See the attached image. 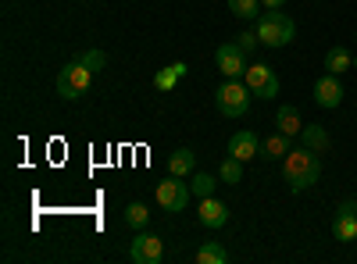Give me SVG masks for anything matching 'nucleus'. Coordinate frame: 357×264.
Wrapping results in <instances>:
<instances>
[{
	"instance_id": "obj_26",
	"label": "nucleus",
	"mask_w": 357,
	"mask_h": 264,
	"mask_svg": "<svg viewBox=\"0 0 357 264\" xmlns=\"http://www.w3.org/2000/svg\"><path fill=\"white\" fill-rule=\"evenodd\" d=\"M261 4H264V8H268V11H279V8H282V4H286V0H261Z\"/></svg>"
},
{
	"instance_id": "obj_25",
	"label": "nucleus",
	"mask_w": 357,
	"mask_h": 264,
	"mask_svg": "<svg viewBox=\"0 0 357 264\" xmlns=\"http://www.w3.org/2000/svg\"><path fill=\"white\" fill-rule=\"evenodd\" d=\"M236 43H240V50L250 57L257 47H261V40H257V33H250V29H247V33H240V36H236Z\"/></svg>"
},
{
	"instance_id": "obj_17",
	"label": "nucleus",
	"mask_w": 357,
	"mask_h": 264,
	"mask_svg": "<svg viewBox=\"0 0 357 264\" xmlns=\"http://www.w3.org/2000/svg\"><path fill=\"white\" fill-rule=\"evenodd\" d=\"M186 72H190V65H186V61H175V65H168V68H161V72L154 75V86H158L161 93H168V90H175V82L183 79Z\"/></svg>"
},
{
	"instance_id": "obj_27",
	"label": "nucleus",
	"mask_w": 357,
	"mask_h": 264,
	"mask_svg": "<svg viewBox=\"0 0 357 264\" xmlns=\"http://www.w3.org/2000/svg\"><path fill=\"white\" fill-rule=\"evenodd\" d=\"M354 211H357V208H354Z\"/></svg>"
},
{
	"instance_id": "obj_10",
	"label": "nucleus",
	"mask_w": 357,
	"mask_h": 264,
	"mask_svg": "<svg viewBox=\"0 0 357 264\" xmlns=\"http://www.w3.org/2000/svg\"><path fill=\"white\" fill-rule=\"evenodd\" d=\"M357 203H350V200H343L340 208H336V218H333V236L340 240V243H354L357 240Z\"/></svg>"
},
{
	"instance_id": "obj_9",
	"label": "nucleus",
	"mask_w": 357,
	"mask_h": 264,
	"mask_svg": "<svg viewBox=\"0 0 357 264\" xmlns=\"http://www.w3.org/2000/svg\"><path fill=\"white\" fill-rule=\"evenodd\" d=\"M314 104L325 107V111H336L343 104V86H340V75L325 72L318 82H314Z\"/></svg>"
},
{
	"instance_id": "obj_23",
	"label": "nucleus",
	"mask_w": 357,
	"mask_h": 264,
	"mask_svg": "<svg viewBox=\"0 0 357 264\" xmlns=\"http://www.w3.org/2000/svg\"><path fill=\"white\" fill-rule=\"evenodd\" d=\"M146 222H151V211H146L143 203H129V208H126V225H132V228H143Z\"/></svg>"
},
{
	"instance_id": "obj_6",
	"label": "nucleus",
	"mask_w": 357,
	"mask_h": 264,
	"mask_svg": "<svg viewBox=\"0 0 357 264\" xmlns=\"http://www.w3.org/2000/svg\"><path fill=\"white\" fill-rule=\"evenodd\" d=\"M243 82L250 86V93L261 97V100H275L279 97V75L272 65H250L243 72Z\"/></svg>"
},
{
	"instance_id": "obj_4",
	"label": "nucleus",
	"mask_w": 357,
	"mask_h": 264,
	"mask_svg": "<svg viewBox=\"0 0 357 264\" xmlns=\"http://www.w3.org/2000/svg\"><path fill=\"white\" fill-rule=\"evenodd\" d=\"M89 82H93V68H86L75 57V61H68L61 72H57V93H61L65 100H79L89 90Z\"/></svg>"
},
{
	"instance_id": "obj_18",
	"label": "nucleus",
	"mask_w": 357,
	"mask_h": 264,
	"mask_svg": "<svg viewBox=\"0 0 357 264\" xmlns=\"http://www.w3.org/2000/svg\"><path fill=\"white\" fill-rule=\"evenodd\" d=\"M350 65H354V57H350V50L347 47H329L325 50V68H329L333 75H343V72H350Z\"/></svg>"
},
{
	"instance_id": "obj_13",
	"label": "nucleus",
	"mask_w": 357,
	"mask_h": 264,
	"mask_svg": "<svg viewBox=\"0 0 357 264\" xmlns=\"http://www.w3.org/2000/svg\"><path fill=\"white\" fill-rule=\"evenodd\" d=\"M293 150V146H289V136L286 132H275V136H268L264 143H261V161H282L286 154Z\"/></svg>"
},
{
	"instance_id": "obj_24",
	"label": "nucleus",
	"mask_w": 357,
	"mask_h": 264,
	"mask_svg": "<svg viewBox=\"0 0 357 264\" xmlns=\"http://www.w3.org/2000/svg\"><path fill=\"white\" fill-rule=\"evenodd\" d=\"M79 61H82L86 68H93V72H100V68L107 65V54H104V50H86V54L79 57Z\"/></svg>"
},
{
	"instance_id": "obj_16",
	"label": "nucleus",
	"mask_w": 357,
	"mask_h": 264,
	"mask_svg": "<svg viewBox=\"0 0 357 264\" xmlns=\"http://www.w3.org/2000/svg\"><path fill=\"white\" fill-rule=\"evenodd\" d=\"M301 143L311 146L314 154H325V150L333 146V139H329V132H325V125H304V129H301Z\"/></svg>"
},
{
	"instance_id": "obj_12",
	"label": "nucleus",
	"mask_w": 357,
	"mask_h": 264,
	"mask_svg": "<svg viewBox=\"0 0 357 264\" xmlns=\"http://www.w3.org/2000/svg\"><path fill=\"white\" fill-rule=\"evenodd\" d=\"M197 218H200L204 228H222V225H229V208H225L222 200H215V196H204Z\"/></svg>"
},
{
	"instance_id": "obj_8",
	"label": "nucleus",
	"mask_w": 357,
	"mask_h": 264,
	"mask_svg": "<svg viewBox=\"0 0 357 264\" xmlns=\"http://www.w3.org/2000/svg\"><path fill=\"white\" fill-rule=\"evenodd\" d=\"M215 65H218V72L225 75V79H240L250 65H247V54L240 50V43H222L218 50H215Z\"/></svg>"
},
{
	"instance_id": "obj_5",
	"label": "nucleus",
	"mask_w": 357,
	"mask_h": 264,
	"mask_svg": "<svg viewBox=\"0 0 357 264\" xmlns=\"http://www.w3.org/2000/svg\"><path fill=\"white\" fill-rule=\"evenodd\" d=\"M158 203L168 211V215H178V211H186L190 208V200H193V189H190V183H183L178 175H168L165 183H158Z\"/></svg>"
},
{
	"instance_id": "obj_7",
	"label": "nucleus",
	"mask_w": 357,
	"mask_h": 264,
	"mask_svg": "<svg viewBox=\"0 0 357 264\" xmlns=\"http://www.w3.org/2000/svg\"><path fill=\"white\" fill-rule=\"evenodd\" d=\"M129 257L136 264H161L165 261V240L154 236V232H139L129 247Z\"/></svg>"
},
{
	"instance_id": "obj_19",
	"label": "nucleus",
	"mask_w": 357,
	"mask_h": 264,
	"mask_svg": "<svg viewBox=\"0 0 357 264\" xmlns=\"http://www.w3.org/2000/svg\"><path fill=\"white\" fill-rule=\"evenodd\" d=\"M193 261H197V264H225V261H229V250H225L222 243H215V240H207V243L197 247Z\"/></svg>"
},
{
	"instance_id": "obj_1",
	"label": "nucleus",
	"mask_w": 357,
	"mask_h": 264,
	"mask_svg": "<svg viewBox=\"0 0 357 264\" xmlns=\"http://www.w3.org/2000/svg\"><path fill=\"white\" fill-rule=\"evenodd\" d=\"M318 175H321V161L318 154L311 150V146H293V150L282 157V179L289 186V193H304L318 183Z\"/></svg>"
},
{
	"instance_id": "obj_22",
	"label": "nucleus",
	"mask_w": 357,
	"mask_h": 264,
	"mask_svg": "<svg viewBox=\"0 0 357 264\" xmlns=\"http://www.w3.org/2000/svg\"><path fill=\"white\" fill-rule=\"evenodd\" d=\"M215 186H218V179H215V175H207V171H193V196H215Z\"/></svg>"
},
{
	"instance_id": "obj_2",
	"label": "nucleus",
	"mask_w": 357,
	"mask_h": 264,
	"mask_svg": "<svg viewBox=\"0 0 357 264\" xmlns=\"http://www.w3.org/2000/svg\"><path fill=\"white\" fill-rule=\"evenodd\" d=\"M254 33H257L261 47L279 50V47H289V43H293L296 25H293V18H289V15H282V8H279V11H268V8H264V11L257 15Z\"/></svg>"
},
{
	"instance_id": "obj_20",
	"label": "nucleus",
	"mask_w": 357,
	"mask_h": 264,
	"mask_svg": "<svg viewBox=\"0 0 357 264\" xmlns=\"http://www.w3.org/2000/svg\"><path fill=\"white\" fill-rule=\"evenodd\" d=\"M218 179L229 183V186H240V183H243V161L229 154V157L218 164Z\"/></svg>"
},
{
	"instance_id": "obj_21",
	"label": "nucleus",
	"mask_w": 357,
	"mask_h": 264,
	"mask_svg": "<svg viewBox=\"0 0 357 264\" xmlns=\"http://www.w3.org/2000/svg\"><path fill=\"white\" fill-rule=\"evenodd\" d=\"M261 0H229V11L236 15V18H243V22H257V15H261Z\"/></svg>"
},
{
	"instance_id": "obj_11",
	"label": "nucleus",
	"mask_w": 357,
	"mask_h": 264,
	"mask_svg": "<svg viewBox=\"0 0 357 264\" xmlns=\"http://www.w3.org/2000/svg\"><path fill=\"white\" fill-rule=\"evenodd\" d=\"M229 154H232V157H240L243 164H247L250 157H257V154H261V139H257V132H254V129L232 132V136H229Z\"/></svg>"
},
{
	"instance_id": "obj_15",
	"label": "nucleus",
	"mask_w": 357,
	"mask_h": 264,
	"mask_svg": "<svg viewBox=\"0 0 357 264\" xmlns=\"http://www.w3.org/2000/svg\"><path fill=\"white\" fill-rule=\"evenodd\" d=\"M275 125H279V132H286V136H301V129H304V122H301V111H296L293 104H279Z\"/></svg>"
},
{
	"instance_id": "obj_14",
	"label": "nucleus",
	"mask_w": 357,
	"mask_h": 264,
	"mask_svg": "<svg viewBox=\"0 0 357 264\" xmlns=\"http://www.w3.org/2000/svg\"><path fill=\"white\" fill-rule=\"evenodd\" d=\"M193 164H197V154L190 150V146H178V150L168 157V175L186 179V175H193Z\"/></svg>"
},
{
	"instance_id": "obj_3",
	"label": "nucleus",
	"mask_w": 357,
	"mask_h": 264,
	"mask_svg": "<svg viewBox=\"0 0 357 264\" xmlns=\"http://www.w3.org/2000/svg\"><path fill=\"white\" fill-rule=\"evenodd\" d=\"M215 107L225 114V118H243V114L250 111V86L247 82H222L218 93H215Z\"/></svg>"
}]
</instances>
